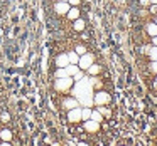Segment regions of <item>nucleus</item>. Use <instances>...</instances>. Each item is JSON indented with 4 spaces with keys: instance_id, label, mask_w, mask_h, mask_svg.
Segmentation results:
<instances>
[{
    "instance_id": "9d476101",
    "label": "nucleus",
    "mask_w": 157,
    "mask_h": 146,
    "mask_svg": "<svg viewBox=\"0 0 157 146\" xmlns=\"http://www.w3.org/2000/svg\"><path fill=\"white\" fill-rule=\"evenodd\" d=\"M145 30H147V34H149L150 37L157 35V24H155V22H150V24H147V25H145Z\"/></svg>"
},
{
    "instance_id": "c756f323",
    "label": "nucleus",
    "mask_w": 157,
    "mask_h": 146,
    "mask_svg": "<svg viewBox=\"0 0 157 146\" xmlns=\"http://www.w3.org/2000/svg\"><path fill=\"white\" fill-rule=\"evenodd\" d=\"M154 86H155V87H157V77H155V81H154Z\"/></svg>"
},
{
    "instance_id": "7ed1b4c3",
    "label": "nucleus",
    "mask_w": 157,
    "mask_h": 146,
    "mask_svg": "<svg viewBox=\"0 0 157 146\" xmlns=\"http://www.w3.org/2000/svg\"><path fill=\"white\" fill-rule=\"evenodd\" d=\"M95 62V57H93V54H83V55H79V61H78V67L81 69V71H86V69L90 67V66Z\"/></svg>"
},
{
    "instance_id": "aec40b11",
    "label": "nucleus",
    "mask_w": 157,
    "mask_h": 146,
    "mask_svg": "<svg viewBox=\"0 0 157 146\" xmlns=\"http://www.w3.org/2000/svg\"><path fill=\"white\" fill-rule=\"evenodd\" d=\"M56 77H66L68 76V72H66V67H58V71H56Z\"/></svg>"
},
{
    "instance_id": "f8f14e48",
    "label": "nucleus",
    "mask_w": 157,
    "mask_h": 146,
    "mask_svg": "<svg viewBox=\"0 0 157 146\" xmlns=\"http://www.w3.org/2000/svg\"><path fill=\"white\" fill-rule=\"evenodd\" d=\"M86 71H88V74H90V76H98L100 72H101V67H100L98 64H95V62H93V64L90 66L88 69H86Z\"/></svg>"
},
{
    "instance_id": "f03ea898",
    "label": "nucleus",
    "mask_w": 157,
    "mask_h": 146,
    "mask_svg": "<svg viewBox=\"0 0 157 146\" xmlns=\"http://www.w3.org/2000/svg\"><path fill=\"white\" fill-rule=\"evenodd\" d=\"M110 101H112V96H110L108 92H105V91H98L95 96H93V102H95L96 106H106Z\"/></svg>"
},
{
    "instance_id": "7c9ffc66",
    "label": "nucleus",
    "mask_w": 157,
    "mask_h": 146,
    "mask_svg": "<svg viewBox=\"0 0 157 146\" xmlns=\"http://www.w3.org/2000/svg\"><path fill=\"white\" fill-rule=\"evenodd\" d=\"M61 2H68V0H61Z\"/></svg>"
},
{
    "instance_id": "423d86ee",
    "label": "nucleus",
    "mask_w": 157,
    "mask_h": 146,
    "mask_svg": "<svg viewBox=\"0 0 157 146\" xmlns=\"http://www.w3.org/2000/svg\"><path fill=\"white\" fill-rule=\"evenodd\" d=\"M56 12H58V14H61V15H66L68 14V10L69 9H71V5L68 4V2H61V0H59L58 4H56Z\"/></svg>"
},
{
    "instance_id": "20e7f679",
    "label": "nucleus",
    "mask_w": 157,
    "mask_h": 146,
    "mask_svg": "<svg viewBox=\"0 0 157 146\" xmlns=\"http://www.w3.org/2000/svg\"><path fill=\"white\" fill-rule=\"evenodd\" d=\"M68 121H69V123H79V121H81V108H79V106L69 109V112H68Z\"/></svg>"
},
{
    "instance_id": "39448f33",
    "label": "nucleus",
    "mask_w": 157,
    "mask_h": 146,
    "mask_svg": "<svg viewBox=\"0 0 157 146\" xmlns=\"http://www.w3.org/2000/svg\"><path fill=\"white\" fill-rule=\"evenodd\" d=\"M85 131L88 133H98L100 131V123L95 121V119H85Z\"/></svg>"
},
{
    "instance_id": "1a4fd4ad",
    "label": "nucleus",
    "mask_w": 157,
    "mask_h": 146,
    "mask_svg": "<svg viewBox=\"0 0 157 146\" xmlns=\"http://www.w3.org/2000/svg\"><path fill=\"white\" fill-rule=\"evenodd\" d=\"M66 17H68L69 20H76V19H79V9L78 7H71L68 10V14H66Z\"/></svg>"
},
{
    "instance_id": "393cba45",
    "label": "nucleus",
    "mask_w": 157,
    "mask_h": 146,
    "mask_svg": "<svg viewBox=\"0 0 157 146\" xmlns=\"http://www.w3.org/2000/svg\"><path fill=\"white\" fill-rule=\"evenodd\" d=\"M140 5L142 7H150V0H140Z\"/></svg>"
},
{
    "instance_id": "ddd939ff",
    "label": "nucleus",
    "mask_w": 157,
    "mask_h": 146,
    "mask_svg": "<svg viewBox=\"0 0 157 146\" xmlns=\"http://www.w3.org/2000/svg\"><path fill=\"white\" fill-rule=\"evenodd\" d=\"M78 71H79L78 64H68V66H66V72H68V76H71V77H73V76H75Z\"/></svg>"
},
{
    "instance_id": "c85d7f7f",
    "label": "nucleus",
    "mask_w": 157,
    "mask_h": 146,
    "mask_svg": "<svg viewBox=\"0 0 157 146\" xmlns=\"http://www.w3.org/2000/svg\"><path fill=\"white\" fill-rule=\"evenodd\" d=\"M150 4H155L157 5V0H150Z\"/></svg>"
},
{
    "instance_id": "0eeeda50",
    "label": "nucleus",
    "mask_w": 157,
    "mask_h": 146,
    "mask_svg": "<svg viewBox=\"0 0 157 146\" xmlns=\"http://www.w3.org/2000/svg\"><path fill=\"white\" fill-rule=\"evenodd\" d=\"M63 106H64L66 109H73V108H76V106H79V101L76 98H66L64 99V102H63Z\"/></svg>"
},
{
    "instance_id": "a211bd4d",
    "label": "nucleus",
    "mask_w": 157,
    "mask_h": 146,
    "mask_svg": "<svg viewBox=\"0 0 157 146\" xmlns=\"http://www.w3.org/2000/svg\"><path fill=\"white\" fill-rule=\"evenodd\" d=\"M91 118V108H83L81 109V119L85 121V119H90Z\"/></svg>"
},
{
    "instance_id": "f257e3e1",
    "label": "nucleus",
    "mask_w": 157,
    "mask_h": 146,
    "mask_svg": "<svg viewBox=\"0 0 157 146\" xmlns=\"http://www.w3.org/2000/svg\"><path fill=\"white\" fill-rule=\"evenodd\" d=\"M73 84H75V79H73L71 76H66V77H56L54 87L58 89V91H61V92H66V91H69V89L73 87Z\"/></svg>"
},
{
    "instance_id": "5701e85b",
    "label": "nucleus",
    "mask_w": 157,
    "mask_h": 146,
    "mask_svg": "<svg viewBox=\"0 0 157 146\" xmlns=\"http://www.w3.org/2000/svg\"><path fill=\"white\" fill-rule=\"evenodd\" d=\"M150 71H152L154 74H157V61H152V64H150Z\"/></svg>"
},
{
    "instance_id": "6e6552de",
    "label": "nucleus",
    "mask_w": 157,
    "mask_h": 146,
    "mask_svg": "<svg viewBox=\"0 0 157 146\" xmlns=\"http://www.w3.org/2000/svg\"><path fill=\"white\" fill-rule=\"evenodd\" d=\"M69 64V59H68V54H59L56 57V66L58 67H66Z\"/></svg>"
},
{
    "instance_id": "bb28decb",
    "label": "nucleus",
    "mask_w": 157,
    "mask_h": 146,
    "mask_svg": "<svg viewBox=\"0 0 157 146\" xmlns=\"http://www.w3.org/2000/svg\"><path fill=\"white\" fill-rule=\"evenodd\" d=\"M150 14H157V5L155 4H150Z\"/></svg>"
},
{
    "instance_id": "cd10ccee",
    "label": "nucleus",
    "mask_w": 157,
    "mask_h": 146,
    "mask_svg": "<svg viewBox=\"0 0 157 146\" xmlns=\"http://www.w3.org/2000/svg\"><path fill=\"white\" fill-rule=\"evenodd\" d=\"M152 45H157V35H154V37H152Z\"/></svg>"
},
{
    "instance_id": "a878e982",
    "label": "nucleus",
    "mask_w": 157,
    "mask_h": 146,
    "mask_svg": "<svg viewBox=\"0 0 157 146\" xmlns=\"http://www.w3.org/2000/svg\"><path fill=\"white\" fill-rule=\"evenodd\" d=\"M2 121L4 123H7V121H10V116L7 114V112H4V114H2Z\"/></svg>"
},
{
    "instance_id": "6ab92c4d",
    "label": "nucleus",
    "mask_w": 157,
    "mask_h": 146,
    "mask_svg": "<svg viewBox=\"0 0 157 146\" xmlns=\"http://www.w3.org/2000/svg\"><path fill=\"white\" fill-rule=\"evenodd\" d=\"M149 57H150V61H157V45L149 49Z\"/></svg>"
},
{
    "instance_id": "2eb2a0df",
    "label": "nucleus",
    "mask_w": 157,
    "mask_h": 146,
    "mask_svg": "<svg viewBox=\"0 0 157 146\" xmlns=\"http://www.w3.org/2000/svg\"><path fill=\"white\" fill-rule=\"evenodd\" d=\"M68 59H69V64H78L79 55L76 54V51H73V52H68Z\"/></svg>"
},
{
    "instance_id": "412c9836",
    "label": "nucleus",
    "mask_w": 157,
    "mask_h": 146,
    "mask_svg": "<svg viewBox=\"0 0 157 146\" xmlns=\"http://www.w3.org/2000/svg\"><path fill=\"white\" fill-rule=\"evenodd\" d=\"M75 51H76V54H78V55L86 54V47H85V45H76V49H75Z\"/></svg>"
},
{
    "instance_id": "f3484780",
    "label": "nucleus",
    "mask_w": 157,
    "mask_h": 146,
    "mask_svg": "<svg viewBox=\"0 0 157 146\" xmlns=\"http://www.w3.org/2000/svg\"><path fill=\"white\" fill-rule=\"evenodd\" d=\"M98 111L103 114V118H112V111L106 106H98Z\"/></svg>"
},
{
    "instance_id": "dca6fc26",
    "label": "nucleus",
    "mask_w": 157,
    "mask_h": 146,
    "mask_svg": "<svg viewBox=\"0 0 157 146\" xmlns=\"http://www.w3.org/2000/svg\"><path fill=\"white\" fill-rule=\"evenodd\" d=\"M0 138L4 139V141H12V131L10 129H4V131L0 133Z\"/></svg>"
},
{
    "instance_id": "2f4dec72",
    "label": "nucleus",
    "mask_w": 157,
    "mask_h": 146,
    "mask_svg": "<svg viewBox=\"0 0 157 146\" xmlns=\"http://www.w3.org/2000/svg\"><path fill=\"white\" fill-rule=\"evenodd\" d=\"M155 24H157V17H155Z\"/></svg>"
},
{
    "instance_id": "4be33fe9",
    "label": "nucleus",
    "mask_w": 157,
    "mask_h": 146,
    "mask_svg": "<svg viewBox=\"0 0 157 146\" xmlns=\"http://www.w3.org/2000/svg\"><path fill=\"white\" fill-rule=\"evenodd\" d=\"M83 77H85V74H83V72H81V69H79V71L76 72L75 76H73V79H75V81H81Z\"/></svg>"
},
{
    "instance_id": "b1692460",
    "label": "nucleus",
    "mask_w": 157,
    "mask_h": 146,
    "mask_svg": "<svg viewBox=\"0 0 157 146\" xmlns=\"http://www.w3.org/2000/svg\"><path fill=\"white\" fill-rule=\"evenodd\" d=\"M79 2H81V0H68V4L71 5V7H78Z\"/></svg>"
},
{
    "instance_id": "4468645a",
    "label": "nucleus",
    "mask_w": 157,
    "mask_h": 146,
    "mask_svg": "<svg viewBox=\"0 0 157 146\" xmlns=\"http://www.w3.org/2000/svg\"><path fill=\"white\" fill-rule=\"evenodd\" d=\"M90 119H95V121L101 123V121H103V119H105V118H103V114H101V112L98 111V109H91V118H90Z\"/></svg>"
},
{
    "instance_id": "9b49d317",
    "label": "nucleus",
    "mask_w": 157,
    "mask_h": 146,
    "mask_svg": "<svg viewBox=\"0 0 157 146\" xmlns=\"http://www.w3.org/2000/svg\"><path fill=\"white\" fill-rule=\"evenodd\" d=\"M75 24H73V29H75L76 32H83L85 30V20L83 19H76V20H73Z\"/></svg>"
}]
</instances>
